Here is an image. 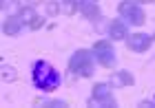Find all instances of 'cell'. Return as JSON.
I'll list each match as a JSON object with an SVG mask.
<instances>
[{
  "label": "cell",
  "instance_id": "9",
  "mask_svg": "<svg viewBox=\"0 0 155 108\" xmlns=\"http://www.w3.org/2000/svg\"><path fill=\"white\" fill-rule=\"evenodd\" d=\"M22 20H20L18 16H11V18H7L5 20V24H2V33L5 35H9V38H13V35H20V31H22Z\"/></svg>",
  "mask_w": 155,
  "mask_h": 108
},
{
  "label": "cell",
  "instance_id": "12",
  "mask_svg": "<svg viewBox=\"0 0 155 108\" xmlns=\"http://www.w3.org/2000/svg\"><path fill=\"white\" fill-rule=\"evenodd\" d=\"M60 11H64L67 18L73 16V13L78 11V0H62V2H60Z\"/></svg>",
  "mask_w": 155,
  "mask_h": 108
},
{
  "label": "cell",
  "instance_id": "4",
  "mask_svg": "<svg viewBox=\"0 0 155 108\" xmlns=\"http://www.w3.org/2000/svg\"><path fill=\"white\" fill-rule=\"evenodd\" d=\"M93 55L104 68H113L115 66V49H113V44H111L109 40H97L93 44Z\"/></svg>",
  "mask_w": 155,
  "mask_h": 108
},
{
  "label": "cell",
  "instance_id": "1",
  "mask_svg": "<svg viewBox=\"0 0 155 108\" xmlns=\"http://www.w3.org/2000/svg\"><path fill=\"white\" fill-rule=\"evenodd\" d=\"M31 80H33V86L40 88L42 93H53V91H58L60 84H62L60 73L53 68V64H49L47 60H38L33 64Z\"/></svg>",
  "mask_w": 155,
  "mask_h": 108
},
{
  "label": "cell",
  "instance_id": "20",
  "mask_svg": "<svg viewBox=\"0 0 155 108\" xmlns=\"http://www.w3.org/2000/svg\"><path fill=\"white\" fill-rule=\"evenodd\" d=\"M153 2H155V0H153Z\"/></svg>",
  "mask_w": 155,
  "mask_h": 108
},
{
  "label": "cell",
  "instance_id": "15",
  "mask_svg": "<svg viewBox=\"0 0 155 108\" xmlns=\"http://www.w3.org/2000/svg\"><path fill=\"white\" fill-rule=\"evenodd\" d=\"M47 13H49V18H55L60 13V5L55 2V0H49L47 2Z\"/></svg>",
  "mask_w": 155,
  "mask_h": 108
},
{
  "label": "cell",
  "instance_id": "10",
  "mask_svg": "<svg viewBox=\"0 0 155 108\" xmlns=\"http://www.w3.org/2000/svg\"><path fill=\"white\" fill-rule=\"evenodd\" d=\"M109 35H111V40H126V35H129L126 24L122 20H113V22L109 24Z\"/></svg>",
  "mask_w": 155,
  "mask_h": 108
},
{
  "label": "cell",
  "instance_id": "8",
  "mask_svg": "<svg viewBox=\"0 0 155 108\" xmlns=\"http://www.w3.org/2000/svg\"><path fill=\"white\" fill-rule=\"evenodd\" d=\"M111 86H115V88H131L133 84H135V80H133V75L129 73V71H117V73L111 75Z\"/></svg>",
  "mask_w": 155,
  "mask_h": 108
},
{
  "label": "cell",
  "instance_id": "14",
  "mask_svg": "<svg viewBox=\"0 0 155 108\" xmlns=\"http://www.w3.org/2000/svg\"><path fill=\"white\" fill-rule=\"evenodd\" d=\"M2 80L5 82H16V77H18V73H16V68L11 66V64H2Z\"/></svg>",
  "mask_w": 155,
  "mask_h": 108
},
{
  "label": "cell",
  "instance_id": "16",
  "mask_svg": "<svg viewBox=\"0 0 155 108\" xmlns=\"http://www.w3.org/2000/svg\"><path fill=\"white\" fill-rule=\"evenodd\" d=\"M42 24H45V18H40V16H36V18L31 20V24H29V29H31V31H38V29H40Z\"/></svg>",
  "mask_w": 155,
  "mask_h": 108
},
{
  "label": "cell",
  "instance_id": "2",
  "mask_svg": "<svg viewBox=\"0 0 155 108\" xmlns=\"http://www.w3.org/2000/svg\"><path fill=\"white\" fill-rule=\"evenodd\" d=\"M69 71L75 77H91L93 75V51L78 49L69 60Z\"/></svg>",
  "mask_w": 155,
  "mask_h": 108
},
{
  "label": "cell",
  "instance_id": "5",
  "mask_svg": "<svg viewBox=\"0 0 155 108\" xmlns=\"http://www.w3.org/2000/svg\"><path fill=\"white\" fill-rule=\"evenodd\" d=\"M91 106H95V104H100V106H109V108H113L117 106L115 104V97H113V93H111V84H102V82H97L93 86V93H91Z\"/></svg>",
  "mask_w": 155,
  "mask_h": 108
},
{
  "label": "cell",
  "instance_id": "11",
  "mask_svg": "<svg viewBox=\"0 0 155 108\" xmlns=\"http://www.w3.org/2000/svg\"><path fill=\"white\" fill-rule=\"evenodd\" d=\"M36 16H38V13L33 11V5H27V7H22V9L18 11V18L22 20L25 24H31V20L36 18Z\"/></svg>",
  "mask_w": 155,
  "mask_h": 108
},
{
  "label": "cell",
  "instance_id": "17",
  "mask_svg": "<svg viewBox=\"0 0 155 108\" xmlns=\"http://www.w3.org/2000/svg\"><path fill=\"white\" fill-rule=\"evenodd\" d=\"M38 2H42V0H29V5H38Z\"/></svg>",
  "mask_w": 155,
  "mask_h": 108
},
{
  "label": "cell",
  "instance_id": "13",
  "mask_svg": "<svg viewBox=\"0 0 155 108\" xmlns=\"http://www.w3.org/2000/svg\"><path fill=\"white\" fill-rule=\"evenodd\" d=\"M36 106H51V108H64L67 102H62V99H42L38 97L36 99Z\"/></svg>",
  "mask_w": 155,
  "mask_h": 108
},
{
  "label": "cell",
  "instance_id": "19",
  "mask_svg": "<svg viewBox=\"0 0 155 108\" xmlns=\"http://www.w3.org/2000/svg\"><path fill=\"white\" fill-rule=\"evenodd\" d=\"M93 2H97V0H93Z\"/></svg>",
  "mask_w": 155,
  "mask_h": 108
},
{
  "label": "cell",
  "instance_id": "18",
  "mask_svg": "<svg viewBox=\"0 0 155 108\" xmlns=\"http://www.w3.org/2000/svg\"><path fill=\"white\" fill-rule=\"evenodd\" d=\"M140 2H153V0H140Z\"/></svg>",
  "mask_w": 155,
  "mask_h": 108
},
{
  "label": "cell",
  "instance_id": "7",
  "mask_svg": "<svg viewBox=\"0 0 155 108\" xmlns=\"http://www.w3.org/2000/svg\"><path fill=\"white\" fill-rule=\"evenodd\" d=\"M78 9H80V13L87 20H91V22H97V20L102 18V9L93 0H80V2H78Z\"/></svg>",
  "mask_w": 155,
  "mask_h": 108
},
{
  "label": "cell",
  "instance_id": "3",
  "mask_svg": "<svg viewBox=\"0 0 155 108\" xmlns=\"http://www.w3.org/2000/svg\"><path fill=\"white\" fill-rule=\"evenodd\" d=\"M117 11L126 22H131L135 27H142L146 22V13L142 11V7L137 2H133V0H122V2L117 5Z\"/></svg>",
  "mask_w": 155,
  "mask_h": 108
},
{
  "label": "cell",
  "instance_id": "6",
  "mask_svg": "<svg viewBox=\"0 0 155 108\" xmlns=\"http://www.w3.org/2000/svg\"><path fill=\"white\" fill-rule=\"evenodd\" d=\"M151 42H153V35H149V33H129L126 35V46H129L131 51H135V53L149 51Z\"/></svg>",
  "mask_w": 155,
  "mask_h": 108
}]
</instances>
